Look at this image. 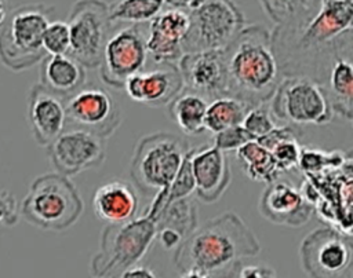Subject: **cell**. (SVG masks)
<instances>
[{"label":"cell","mask_w":353,"mask_h":278,"mask_svg":"<svg viewBox=\"0 0 353 278\" xmlns=\"http://www.w3.org/2000/svg\"><path fill=\"white\" fill-rule=\"evenodd\" d=\"M301 260L312 277L342 275L353 261V245L334 228H319L305 237Z\"/></svg>","instance_id":"cell-13"},{"label":"cell","mask_w":353,"mask_h":278,"mask_svg":"<svg viewBox=\"0 0 353 278\" xmlns=\"http://www.w3.org/2000/svg\"><path fill=\"white\" fill-rule=\"evenodd\" d=\"M8 17V10H7V4L4 0H0V30L6 23V19Z\"/></svg>","instance_id":"cell-38"},{"label":"cell","mask_w":353,"mask_h":278,"mask_svg":"<svg viewBox=\"0 0 353 278\" xmlns=\"http://www.w3.org/2000/svg\"><path fill=\"white\" fill-rule=\"evenodd\" d=\"M52 6L28 3L8 12L0 30V62L12 72H23L43 61V34L51 15Z\"/></svg>","instance_id":"cell-5"},{"label":"cell","mask_w":353,"mask_h":278,"mask_svg":"<svg viewBox=\"0 0 353 278\" xmlns=\"http://www.w3.org/2000/svg\"><path fill=\"white\" fill-rule=\"evenodd\" d=\"M266 14L287 29H302L319 11L321 0H261Z\"/></svg>","instance_id":"cell-25"},{"label":"cell","mask_w":353,"mask_h":278,"mask_svg":"<svg viewBox=\"0 0 353 278\" xmlns=\"http://www.w3.org/2000/svg\"><path fill=\"white\" fill-rule=\"evenodd\" d=\"M243 127L255 139H258L270 132L276 127L274 116L272 114L270 109L265 107V105L252 106L243 120Z\"/></svg>","instance_id":"cell-32"},{"label":"cell","mask_w":353,"mask_h":278,"mask_svg":"<svg viewBox=\"0 0 353 278\" xmlns=\"http://www.w3.org/2000/svg\"><path fill=\"white\" fill-rule=\"evenodd\" d=\"M19 219L18 206L10 191L0 190V226H14Z\"/></svg>","instance_id":"cell-34"},{"label":"cell","mask_w":353,"mask_h":278,"mask_svg":"<svg viewBox=\"0 0 353 278\" xmlns=\"http://www.w3.org/2000/svg\"><path fill=\"white\" fill-rule=\"evenodd\" d=\"M190 146L178 135L156 132L141 138L131 157L130 176L143 194L167 189L178 173Z\"/></svg>","instance_id":"cell-6"},{"label":"cell","mask_w":353,"mask_h":278,"mask_svg":"<svg viewBox=\"0 0 353 278\" xmlns=\"http://www.w3.org/2000/svg\"><path fill=\"white\" fill-rule=\"evenodd\" d=\"M28 121L34 142L47 147L66 128L65 99L41 83L33 84L28 94Z\"/></svg>","instance_id":"cell-17"},{"label":"cell","mask_w":353,"mask_h":278,"mask_svg":"<svg viewBox=\"0 0 353 278\" xmlns=\"http://www.w3.org/2000/svg\"><path fill=\"white\" fill-rule=\"evenodd\" d=\"M190 28L189 10L163 8L148 25L146 47L149 58L156 63L178 65L183 52V40Z\"/></svg>","instance_id":"cell-14"},{"label":"cell","mask_w":353,"mask_h":278,"mask_svg":"<svg viewBox=\"0 0 353 278\" xmlns=\"http://www.w3.org/2000/svg\"><path fill=\"white\" fill-rule=\"evenodd\" d=\"M270 102L274 118L296 125H323L334 114L324 87L307 76H284Z\"/></svg>","instance_id":"cell-7"},{"label":"cell","mask_w":353,"mask_h":278,"mask_svg":"<svg viewBox=\"0 0 353 278\" xmlns=\"http://www.w3.org/2000/svg\"><path fill=\"white\" fill-rule=\"evenodd\" d=\"M47 156L54 169L76 176L98 168L106 158V138L87 129L66 127L48 146Z\"/></svg>","instance_id":"cell-11"},{"label":"cell","mask_w":353,"mask_h":278,"mask_svg":"<svg viewBox=\"0 0 353 278\" xmlns=\"http://www.w3.org/2000/svg\"><path fill=\"white\" fill-rule=\"evenodd\" d=\"M157 228L172 227L185 238L197 227V208L190 197L165 205L154 219Z\"/></svg>","instance_id":"cell-28"},{"label":"cell","mask_w":353,"mask_h":278,"mask_svg":"<svg viewBox=\"0 0 353 278\" xmlns=\"http://www.w3.org/2000/svg\"><path fill=\"white\" fill-rule=\"evenodd\" d=\"M223 50L228 95L251 106L269 102L280 83L272 34L259 25L244 26Z\"/></svg>","instance_id":"cell-2"},{"label":"cell","mask_w":353,"mask_h":278,"mask_svg":"<svg viewBox=\"0 0 353 278\" xmlns=\"http://www.w3.org/2000/svg\"><path fill=\"white\" fill-rule=\"evenodd\" d=\"M255 139L244 127L243 124L229 127L214 133V145L221 149L222 151H232L241 147L244 143Z\"/></svg>","instance_id":"cell-33"},{"label":"cell","mask_w":353,"mask_h":278,"mask_svg":"<svg viewBox=\"0 0 353 278\" xmlns=\"http://www.w3.org/2000/svg\"><path fill=\"white\" fill-rule=\"evenodd\" d=\"M127 95L150 107L168 106L170 102L185 89L183 78L175 63H160L148 72L130 76L124 84Z\"/></svg>","instance_id":"cell-16"},{"label":"cell","mask_w":353,"mask_h":278,"mask_svg":"<svg viewBox=\"0 0 353 278\" xmlns=\"http://www.w3.org/2000/svg\"><path fill=\"white\" fill-rule=\"evenodd\" d=\"M70 29V50L85 69L101 65L103 50L116 23L103 0H77L66 19Z\"/></svg>","instance_id":"cell-8"},{"label":"cell","mask_w":353,"mask_h":278,"mask_svg":"<svg viewBox=\"0 0 353 278\" xmlns=\"http://www.w3.org/2000/svg\"><path fill=\"white\" fill-rule=\"evenodd\" d=\"M301 145L298 142V133L295 129L290 131L280 139H277L270 151L276 160V164L281 173L290 172L294 168H298L301 157Z\"/></svg>","instance_id":"cell-29"},{"label":"cell","mask_w":353,"mask_h":278,"mask_svg":"<svg viewBox=\"0 0 353 278\" xmlns=\"http://www.w3.org/2000/svg\"><path fill=\"white\" fill-rule=\"evenodd\" d=\"M190 164L196 183V197L205 204L218 201L232 178L225 151L215 145L192 147Z\"/></svg>","instance_id":"cell-19"},{"label":"cell","mask_w":353,"mask_h":278,"mask_svg":"<svg viewBox=\"0 0 353 278\" xmlns=\"http://www.w3.org/2000/svg\"><path fill=\"white\" fill-rule=\"evenodd\" d=\"M236 158L245 175L254 182L270 184L281 175L272 151L256 139L239 147L236 150Z\"/></svg>","instance_id":"cell-24"},{"label":"cell","mask_w":353,"mask_h":278,"mask_svg":"<svg viewBox=\"0 0 353 278\" xmlns=\"http://www.w3.org/2000/svg\"><path fill=\"white\" fill-rule=\"evenodd\" d=\"M85 78V67L70 54L46 55L40 62V83L63 99L83 88Z\"/></svg>","instance_id":"cell-21"},{"label":"cell","mask_w":353,"mask_h":278,"mask_svg":"<svg viewBox=\"0 0 353 278\" xmlns=\"http://www.w3.org/2000/svg\"><path fill=\"white\" fill-rule=\"evenodd\" d=\"M345 162L339 151H323L312 147H302L298 167L307 175L320 173L324 168H336Z\"/></svg>","instance_id":"cell-30"},{"label":"cell","mask_w":353,"mask_h":278,"mask_svg":"<svg viewBox=\"0 0 353 278\" xmlns=\"http://www.w3.org/2000/svg\"><path fill=\"white\" fill-rule=\"evenodd\" d=\"M121 277H127V278H156L157 275L153 272V270L145 267V266H132L128 270L124 271V274Z\"/></svg>","instance_id":"cell-36"},{"label":"cell","mask_w":353,"mask_h":278,"mask_svg":"<svg viewBox=\"0 0 353 278\" xmlns=\"http://www.w3.org/2000/svg\"><path fill=\"white\" fill-rule=\"evenodd\" d=\"M259 211L265 219L274 224L301 227L310 220L314 205L294 184L276 180L266 184V189L262 191Z\"/></svg>","instance_id":"cell-18"},{"label":"cell","mask_w":353,"mask_h":278,"mask_svg":"<svg viewBox=\"0 0 353 278\" xmlns=\"http://www.w3.org/2000/svg\"><path fill=\"white\" fill-rule=\"evenodd\" d=\"M95 216L108 223H121L137 216L139 198L137 189L123 179H113L99 186L92 195Z\"/></svg>","instance_id":"cell-20"},{"label":"cell","mask_w":353,"mask_h":278,"mask_svg":"<svg viewBox=\"0 0 353 278\" xmlns=\"http://www.w3.org/2000/svg\"><path fill=\"white\" fill-rule=\"evenodd\" d=\"M189 14L183 52L225 48L245 26L244 15L233 0H205Z\"/></svg>","instance_id":"cell-9"},{"label":"cell","mask_w":353,"mask_h":278,"mask_svg":"<svg viewBox=\"0 0 353 278\" xmlns=\"http://www.w3.org/2000/svg\"><path fill=\"white\" fill-rule=\"evenodd\" d=\"M321 1H323V0H321Z\"/></svg>","instance_id":"cell-41"},{"label":"cell","mask_w":353,"mask_h":278,"mask_svg":"<svg viewBox=\"0 0 353 278\" xmlns=\"http://www.w3.org/2000/svg\"><path fill=\"white\" fill-rule=\"evenodd\" d=\"M323 87L334 113L353 121V59L336 56Z\"/></svg>","instance_id":"cell-22"},{"label":"cell","mask_w":353,"mask_h":278,"mask_svg":"<svg viewBox=\"0 0 353 278\" xmlns=\"http://www.w3.org/2000/svg\"><path fill=\"white\" fill-rule=\"evenodd\" d=\"M43 48L47 55L69 54L70 29L66 21H51L43 34Z\"/></svg>","instance_id":"cell-31"},{"label":"cell","mask_w":353,"mask_h":278,"mask_svg":"<svg viewBox=\"0 0 353 278\" xmlns=\"http://www.w3.org/2000/svg\"><path fill=\"white\" fill-rule=\"evenodd\" d=\"M185 89L212 100L228 95L225 50L185 52L178 62Z\"/></svg>","instance_id":"cell-15"},{"label":"cell","mask_w":353,"mask_h":278,"mask_svg":"<svg viewBox=\"0 0 353 278\" xmlns=\"http://www.w3.org/2000/svg\"><path fill=\"white\" fill-rule=\"evenodd\" d=\"M237 277L240 278H273L276 272L272 268L259 266H241Z\"/></svg>","instance_id":"cell-35"},{"label":"cell","mask_w":353,"mask_h":278,"mask_svg":"<svg viewBox=\"0 0 353 278\" xmlns=\"http://www.w3.org/2000/svg\"><path fill=\"white\" fill-rule=\"evenodd\" d=\"M204 1H205V0H193V1H192V6H190V8H189V10H192V8H196V7L201 6Z\"/></svg>","instance_id":"cell-39"},{"label":"cell","mask_w":353,"mask_h":278,"mask_svg":"<svg viewBox=\"0 0 353 278\" xmlns=\"http://www.w3.org/2000/svg\"><path fill=\"white\" fill-rule=\"evenodd\" d=\"M207 107L204 96L186 89L170 102L168 113L185 135L194 136L205 131Z\"/></svg>","instance_id":"cell-23"},{"label":"cell","mask_w":353,"mask_h":278,"mask_svg":"<svg viewBox=\"0 0 353 278\" xmlns=\"http://www.w3.org/2000/svg\"><path fill=\"white\" fill-rule=\"evenodd\" d=\"M193 0H164V4L168 7H174V8H183V10H189L192 6Z\"/></svg>","instance_id":"cell-37"},{"label":"cell","mask_w":353,"mask_h":278,"mask_svg":"<svg viewBox=\"0 0 353 278\" xmlns=\"http://www.w3.org/2000/svg\"><path fill=\"white\" fill-rule=\"evenodd\" d=\"M143 23H130L109 36L99 67L101 81L112 88H124L127 78L143 70L149 54Z\"/></svg>","instance_id":"cell-10"},{"label":"cell","mask_w":353,"mask_h":278,"mask_svg":"<svg viewBox=\"0 0 353 278\" xmlns=\"http://www.w3.org/2000/svg\"><path fill=\"white\" fill-rule=\"evenodd\" d=\"M156 234V222L148 215L108 223L101 234L99 249L90 263L91 274L99 278L121 277L148 253Z\"/></svg>","instance_id":"cell-4"},{"label":"cell","mask_w":353,"mask_h":278,"mask_svg":"<svg viewBox=\"0 0 353 278\" xmlns=\"http://www.w3.org/2000/svg\"><path fill=\"white\" fill-rule=\"evenodd\" d=\"M251 107L252 106L247 102L230 95L218 96L210 100L205 113V131L216 133L229 127L243 124V120Z\"/></svg>","instance_id":"cell-26"},{"label":"cell","mask_w":353,"mask_h":278,"mask_svg":"<svg viewBox=\"0 0 353 278\" xmlns=\"http://www.w3.org/2000/svg\"><path fill=\"white\" fill-rule=\"evenodd\" d=\"M66 127L81 128L109 138L120 125L121 110L109 91L83 87L65 99Z\"/></svg>","instance_id":"cell-12"},{"label":"cell","mask_w":353,"mask_h":278,"mask_svg":"<svg viewBox=\"0 0 353 278\" xmlns=\"http://www.w3.org/2000/svg\"><path fill=\"white\" fill-rule=\"evenodd\" d=\"M164 0H116L109 4L113 23H149L164 8Z\"/></svg>","instance_id":"cell-27"},{"label":"cell","mask_w":353,"mask_h":278,"mask_svg":"<svg viewBox=\"0 0 353 278\" xmlns=\"http://www.w3.org/2000/svg\"><path fill=\"white\" fill-rule=\"evenodd\" d=\"M255 234L234 212H225L197 226L174 250L182 277H237L244 257L258 255Z\"/></svg>","instance_id":"cell-1"},{"label":"cell","mask_w":353,"mask_h":278,"mask_svg":"<svg viewBox=\"0 0 353 278\" xmlns=\"http://www.w3.org/2000/svg\"><path fill=\"white\" fill-rule=\"evenodd\" d=\"M345 1H346V3H349V4L353 7V0H345Z\"/></svg>","instance_id":"cell-40"},{"label":"cell","mask_w":353,"mask_h":278,"mask_svg":"<svg viewBox=\"0 0 353 278\" xmlns=\"http://www.w3.org/2000/svg\"><path fill=\"white\" fill-rule=\"evenodd\" d=\"M83 209V200L69 176L48 172L32 182L19 213L40 230L65 231L80 219Z\"/></svg>","instance_id":"cell-3"}]
</instances>
